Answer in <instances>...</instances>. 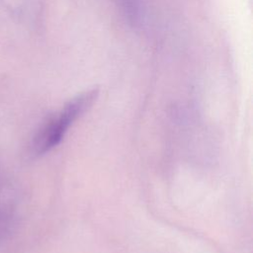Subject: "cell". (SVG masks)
<instances>
[{"mask_svg":"<svg viewBox=\"0 0 253 253\" xmlns=\"http://www.w3.org/2000/svg\"><path fill=\"white\" fill-rule=\"evenodd\" d=\"M98 94L97 88L85 91L68 101L59 112L50 116L33 138V153L42 155L58 145L74 122L94 104Z\"/></svg>","mask_w":253,"mask_h":253,"instance_id":"6da1fadb","label":"cell"},{"mask_svg":"<svg viewBox=\"0 0 253 253\" xmlns=\"http://www.w3.org/2000/svg\"><path fill=\"white\" fill-rule=\"evenodd\" d=\"M122 9L131 23H136L139 19L138 0H119Z\"/></svg>","mask_w":253,"mask_h":253,"instance_id":"7a4b0ae2","label":"cell"}]
</instances>
